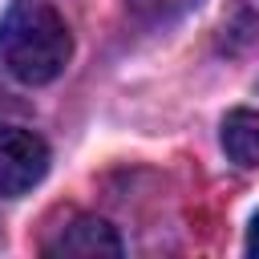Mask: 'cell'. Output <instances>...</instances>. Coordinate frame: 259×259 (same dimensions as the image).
I'll use <instances>...</instances> for the list:
<instances>
[{
  "instance_id": "cell-6",
  "label": "cell",
  "mask_w": 259,
  "mask_h": 259,
  "mask_svg": "<svg viewBox=\"0 0 259 259\" xmlns=\"http://www.w3.org/2000/svg\"><path fill=\"white\" fill-rule=\"evenodd\" d=\"M247 255L259 259V214L251 219V231H247Z\"/></svg>"
},
{
  "instance_id": "cell-1",
  "label": "cell",
  "mask_w": 259,
  "mask_h": 259,
  "mask_svg": "<svg viewBox=\"0 0 259 259\" xmlns=\"http://www.w3.org/2000/svg\"><path fill=\"white\" fill-rule=\"evenodd\" d=\"M73 57V32L53 0H12L0 16V61L24 85H49Z\"/></svg>"
},
{
  "instance_id": "cell-2",
  "label": "cell",
  "mask_w": 259,
  "mask_h": 259,
  "mask_svg": "<svg viewBox=\"0 0 259 259\" xmlns=\"http://www.w3.org/2000/svg\"><path fill=\"white\" fill-rule=\"evenodd\" d=\"M49 174V146L24 125H0V198L28 194Z\"/></svg>"
},
{
  "instance_id": "cell-4",
  "label": "cell",
  "mask_w": 259,
  "mask_h": 259,
  "mask_svg": "<svg viewBox=\"0 0 259 259\" xmlns=\"http://www.w3.org/2000/svg\"><path fill=\"white\" fill-rule=\"evenodd\" d=\"M223 150L243 170L259 166V109L239 105V109H231L223 117Z\"/></svg>"
},
{
  "instance_id": "cell-3",
  "label": "cell",
  "mask_w": 259,
  "mask_h": 259,
  "mask_svg": "<svg viewBox=\"0 0 259 259\" xmlns=\"http://www.w3.org/2000/svg\"><path fill=\"white\" fill-rule=\"evenodd\" d=\"M40 251L53 255V259H117L121 255V239L105 219L77 214L65 227H57V235L45 239Z\"/></svg>"
},
{
  "instance_id": "cell-5",
  "label": "cell",
  "mask_w": 259,
  "mask_h": 259,
  "mask_svg": "<svg viewBox=\"0 0 259 259\" xmlns=\"http://www.w3.org/2000/svg\"><path fill=\"white\" fill-rule=\"evenodd\" d=\"M194 0H130V8L142 20H174L178 12H186Z\"/></svg>"
}]
</instances>
